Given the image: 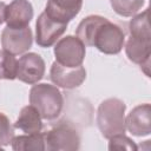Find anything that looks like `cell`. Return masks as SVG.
Wrapping results in <instances>:
<instances>
[{
  "instance_id": "1",
  "label": "cell",
  "mask_w": 151,
  "mask_h": 151,
  "mask_svg": "<svg viewBox=\"0 0 151 151\" xmlns=\"http://www.w3.org/2000/svg\"><path fill=\"white\" fill-rule=\"evenodd\" d=\"M125 110L126 105L118 98H107L100 103L97 111V125L104 138L109 139L125 133Z\"/></svg>"
},
{
  "instance_id": "2",
  "label": "cell",
  "mask_w": 151,
  "mask_h": 151,
  "mask_svg": "<svg viewBox=\"0 0 151 151\" xmlns=\"http://www.w3.org/2000/svg\"><path fill=\"white\" fill-rule=\"evenodd\" d=\"M29 104L37 109L42 119L53 120L61 112L64 98L55 85L37 83L29 90Z\"/></svg>"
},
{
  "instance_id": "3",
  "label": "cell",
  "mask_w": 151,
  "mask_h": 151,
  "mask_svg": "<svg viewBox=\"0 0 151 151\" xmlns=\"http://www.w3.org/2000/svg\"><path fill=\"white\" fill-rule=\"evenodd\" d=\"M125 42V33L123 29L106 19L96 31L92 46L104 54H118Z\"/></svg>"
},
{
  "instance_id": "4",
  "label": "cell",
  "mask_w": 151,
  "mask_h": 151,
  "mask_svg": "<svg viewBox=\"0 0 151 151\" xmlns=\"http://www.w3.org/2000/svg\"><path fill=\"white\" fill-rule=\"evenodd\" d=\"M45 149L48 151H76L80 146V137L77 130L67 124L60 123L44 133Z\"/></svg>"
},
{
  "instance_id": "5",
  "label": "cell",
  "mask_w": 151,
  "mask_h": 151,
  "mask_svg": "<svg viewBox=\"0 0 151 151\" xmlns=\"http://www.w3.org/2000/svg\"><path fill=\"white\" fill-rule=\"evenodd\" d=\"M85 53V45L74 35H66L61 38L54 46L55 61L66 67H77L83 65Z\"/></svg>"
},
{
  "instance_id": "6",
  "label": "cell",
  "mask_w": 151,
  "mask_h": 151,
  "mask_svg": "<svg viewBox=\"0 0 151 151\" xmlns=\"http://www.w3.org/2000/svg\"><path fill=\"white\" fill-rule=\"evenodd\" d=\"M67 24L57 21L44 11L35 22V42L40 47H50L65 33Z\"/></svg>"
},
{
  "instance_id": "7",
  "label": "cell",
  "mask_w": 151,
  "mask_h": 151,
  "mask_svg": "<svg viewBox=\"0 0 151 151\" xmlns=\"http://www.w3.org/2000/svg\"><path fill=\"white\" fill-rule=\"evenodd\" d=\"M33 34L29 26L13 28L6 26L1 33V46L11 54H22L32 47Z\"/></svg>"
},
{
  "instance_id": "8",
  "label": "cell",
  "mask_w": 151,
  "mask_h": 151,
  "mask_svg": "<svg viewBox=\"0 0 151 151\" xmlns=\"http://www.w3.org/2000/svg\"><path fill=\"white\" fill-rule=\"evenodd\" d=\"M45 74V61L34 52L25 53L18 60L17 78L25 84H37L44 78Z\"/></svg>"
},
{
  "instance_id": "9",
  "label": "cell",
  "mask_w": 151,
  "mask_h": 151,
  "mask_svg": "<svg viewBox=\"0 0 151 151\" xmlns=\"http://www.w3.org/2000/svg\"><path fill=\"white\" fill-rule=\"evenodd\" d=\"M50 79L53 84L63 88H76L86 79V71L83 65L77 67H66L54 61L50 70Z\"/></svg>"
},
{
  "instance_id": "10",
  "label": "cell",
  "mask_w": 151,
  "mask_h": 151,
  "mask_svg": "<svg viewBox=\"0 0 151 151\" xmlns=\"http://www.w3.org/2000/svg\"><path fill=\"white\" fill-rule=\"evenodd\" d=\"M151 106L150 104H142L131 110L125 118V126L133 136L144 137L151 133Z\"/></svg>"
},
{
  "instance_id": "11",
  "label": "cell",
  "mask_w": 151,
  "mask_h": 151,
  "mask_svg": "<svg viewBox=\"0 0 151 151\" xmlns=\"http://www.w3.org/2000/svg\"><path fill=\"white\" fill-rule=\"evenodd\" d=\"M33 18V6L28 0H13L5 8V21L8 27L28 26Z\"/></svg>"
},
{
  "instance_id": "12",
  "label": "cell",
  "mask_w": 151,
  "mask_h": 151,
  "mask_svg": "<svg viewBox=\"0 0 151 151\" xmlns=\"http://www.w3.org/2000/svg\"><path fill=\"white\" fill-rule=\"evenodd\" d=\"M125 53L130 61L140 65L144 73L150 77V57H151V40L130 37L125 45Z\"/></svg>"
},
{
  "instance_id": "13",
  "label": "cell",
  "mask_w": 151,
  "mask_h": 151,
  "mask_svg": "<svg viewBox=\"0 0 151 151\" xmlns=\"http://www.w3.org/2000/svg\"><path fill=\"white\" fill-rule=\"evenodd\" d=\"M83 0H47L45 12L52 19L68 24L80 12Z\"/></svg>"
},
{
  "instance_id": "14",
  "label": "cell",
  "mask_w": 151,
  "mask_h": 151,
  "mask_svg": "<svg viewBox=\"0 0 151 151\" xmlns=\"http://www.w3.org/2000/svg\"><path fill=\"white\" fill-rule=\"evenodd\" d=\"M39 112L32 105L24 106L19 113L18 119L14 123V127L21 130L25 133H37L42 130V122Z\"/></svg>"
},
{
  "instance_id": "15",
  "label": "cell",
  "mask_w": 151,
  "mask_h": 151,
  "mask_svg": "<svg viewBox=\"0 0 151 151\" xmlns=\"http://www.w3.org/2000/svg\"><path fill=\"white\" fill-rule=\"evenodd\" d=\"M106 20V18L101 17V15H88L86 18H84L77 29H76V34L77 38L85 45V46H92V40H93V35L97 31V28Z\"/></svg>"
},
{
  "instance_id": "16",
  "label": "cell",
  "mask_w": 151,
  "mask_h": 151,
  "mask_svg": "<svg viewBox=\"0 0 151 151\" xmlns=\"http://www.w3.org/2000/svg\"><path fill=\"white\" fill-rule=\"evenodd\" d=\"M12 149L15 151H44L45 149V138L44 133H26L22 136L13 137L11 142Z\"/></svg>"
},
{
  "instance_id": "17",
  "label": "cell",
  "mask_w": 151,
  "mask_h": 151,
  "mask_svg": "<svg viewBox=\"0 0 151 151\" xmlns=\"http://www.w3.org/2000/svg\"><path fill=\"white\" fill-rule=\"evenodd\" d=\"M129 31H130V37L151 40L150 24H149V8H146L144 12L134 15L130 20Z\"/></svg>"
},
{
  "instance_id": "18",
  "label": "cell",
  "mask_w": 151,
  "mask_h": 151,
  "mask_svg": "<svg viewBox=\"0 0 151 151\" xmlns=\"http://www.w3.org/2000/svg\"><path fill=\"white\" fill-rule=\"evenodd\" d=\"M18 71V60L14 54L8 53L7 51H0V79L13 80L17 78Z\"/></svg>"
},
{
  "instance_id": "19",
  "label": "cell",
  "mask_w": 151,
  "mask_h": 151,
  "mask_svg": "<svg viewBox=\"0 0 151 151\" xmlns=\"http://www.w3.org/2000/svg\"><path fill=\"white\" fill-rule=\"evenodd\" d=\"M113 11L122 17H133L143 7L144 0H110Z\"/></svg>"
},
{
  "instance_id": "20",
  "label": "cell",
  "mask_w": 151,
  "mask_h": 151,
  "mask_svg": "<svg viewBox=\"0 0 151 151\" xmlns=\"http://www.w3.org/2000/svg\"><path fill=\"white\" fill-rule=\"evenodd\" d=\"M109 150H127V151H136L138 147L136 143L125 136L124 133H119L109 138Z\"/></svg>"
},
{
  "instance_id": "21",
  "label": "cell",
  "mask_w": 151,
  "mask_h": 151,
  "mask_svg": "<svg viewBox=\"0 0 151 151\" xmlns=\"http://www.w3.org/2000/svg\"><path fill=\"white\" fill-rule=\"evenodd\" d=\"M14 137V126H12L8 117L0 112V146L11 144Z\"/></svg>"
},
{
  "instance_id": "22",
  "label": "cell",
  "mask_w": 151,
  "mask_h": 151,
  "mask_svg": "<svg viewBox=\"0 0 151 151\" xmlns=\"http://www.w3.org/2000/svg\"><path fill=\"white\" fill-rule=\"evenodd\" d=\"M5 8H6V4L0 1V25L5 21Z\"/></svg>"
}]
</instances>
